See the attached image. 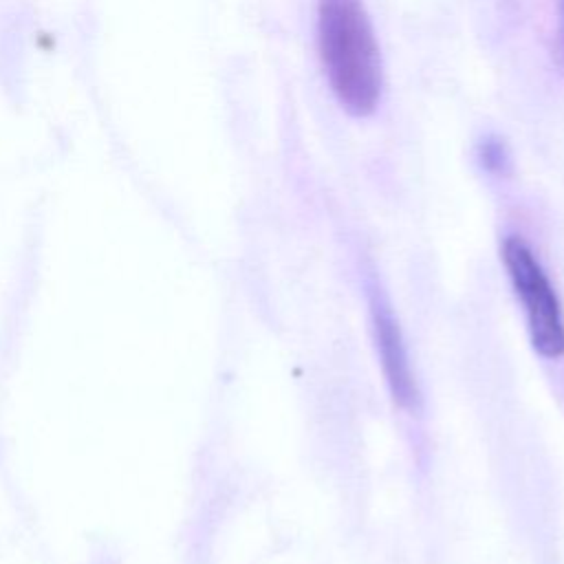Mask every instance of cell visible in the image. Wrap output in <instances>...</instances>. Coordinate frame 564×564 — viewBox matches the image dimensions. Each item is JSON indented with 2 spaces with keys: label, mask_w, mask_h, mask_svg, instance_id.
I'll list each match as a JSON object with an SVG mask.
<instances>
[{
  "label": "cell",
  "mask_w": 564,
  "mask_h": 564,
  "mask_svg": "<svg viewBox=\"0 0 564 564\" xmlns=\"http://www.w3.org/2000/svg\"><path fill=\"white\" fill-rule=\"evenodd\" d=\"M317 48L339 106L352 117L372 115L381 97L383 70L361 0H317Z\"/></svg>",
  "instance_id": "obj_1"
},
{
  "label": "cell",
  "mask_w": 564,
  "mask_h": 564,
  "mask_svg": "<svg viewBox=\"0 0 564 564\" xmlns=\"http://www.w3.org/2000/svg\"><path fill=\"white\" fill-rule=\"evenodd\" d=\"M500 256L511 289L522 304L527 330L538 355L544 359L564 357V311L544 267L520 236H507Z\"/></svg>",
  "instance_id": "obj_2"
},
{
  "label": "cell",
  "mask_w": 564,
  "mask_h": 564,
  "mask_svg": "<svg viewBox=\"0 0 564 564\" xmlns=\"http://www.w3.org/2000/svg\"><path fill=\"white\" fill-rule=\"evenodd\" d=\"M366 295H368L370 330H372L377 357L386 377V386L399 408L414 410L419 405V388L410 368L399 319L394 317L386 293L375 282L366 284Z\"/></svg>",
  "instance_id": "obj_3"
},
{
  "label": "cell",
  "mask_w": 564,
  "mask_h": 564,
  "mask_svg": "<svg viewBox=\"0 0 564 564\" xmlns=\"http://www.w3.org/2000/svg\"><path fill=\"white\" fill-rule=\"evenodd\" d=\"M478 159L482 163V167L487 172H494V174H505L509 170V152H507V145L496 139V137H487L482 139L480 148H478Z\"/></svg>",
  "instance_id": "obj_4"
}]
</instances>
